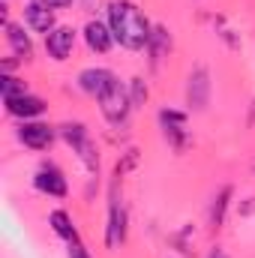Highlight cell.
<instances>
[{"mask_svg":"<svg viewBox=\"0 0 255 258\" xmlns=\"http://www.w3.org/2000/svg\"><path fill=\"white\" fill-rule=\"evenodd\" d=\"M108 27L114 33V42H120L123 48H147L153 27L147 24V18L141 15V9L129 0H114L108 3Z\"/></svg>","mask_w":255,"mask_h":258,"instance_id":"obj_1","label":"cell"},{"mask_svg":"<svg viewBox=\"0 0 255 258\" xmlns=\"http://www.w3.org/2000/svg\"><path fill=\"white\" fill-rule=\"evenodd\" d=\"M99 108H102V114H105L108 123H126V114H129V108H132V99H129L126 87L120 81H114L99 96Z\"/></svg>","mask_w":255,"mask_h":258,"instance_id":"obj_2","label":"cell"},{"mask_svg":"<svg viewBox=\"0 0 255 258\" xmlns=\"http://www.w3.org/2000/svg\"><path fill=\"white\" fill-rule=\"evenodd\" d=\"M186 102H189L195 111H204L207 102H210V72L204 66H195L189 75V84H186Z\"/></svg>","mask_w":255,"mask_h":258,"instance_id":"obj_3","label":"cell"},{"mask_svg":"<svg viewBox=\"0 0 255 258\" xmlns=\"http://www.w3.org/2000/svg\"><path fill=\"white\" fill-rule=\"evenodd\" d=\"M159 120H162L165 138L171 141V147H174V150H183V147H186V114L165 108V111H159Z\"/></svg>","mask_w":255,"mask_h":258,"instance_id":"obj_4","label":"cell"},{"mask_svg":"<svg viewBox=\"0 0 255 258\" xmlns=\"http://www.w3.org/2000/svg\"><path fill=\"white\" fill-rule=\"evenodd\" d=\"M72 45H75V30L72 27H54L51 33H45V51L54 60H66L72 54Z\"/></svg>","mask_w":255,"mask_h":258,"instance_id":"obj_5","label":"cell"},{"mask_svg":"<svg viewBox=\"0 0 255 258\" xmlns=\"http://www.w3.org/2000/svg\"><path fill=\"white\" fill-rule=\"evenodd\" d=\"M117 78H114V72L111 69H84L81 75H78V87L84 90V93H90V96H102L111 84H114Z\"/></svg>","mask_w":255,"mask_h":258,"instance_id":"obj_6","label":"cell"},{"mask_svg":"<svg viewBox=\"0 0 255 258\" xmlns=\"http://www.w3.org/2000/svg\"><path fill=\"white\" fill-rule=\"evenodd\" d=\"M126 237V210H123V201L117 195H111V216H108V237L105 243L111 249H117Z\"/></svg>","mask_w":255,"mask_h":258,"instance_id":"obj_7","label":"cell"},{"mask_svg":"<svg viewBox=\"0 0 255 258\" xmlns=\"http://www.w3.org/2000/svg\"><path fill=\"white\" fill-rule=\"evenodd\" d=\"M33 186H36L39 192H48V195H54V198H63L66 195V177L54 168V165H42V168L36 171V177H33Z\"/></svg>","mask_w":255,"mask_h":258,"instance_id":"obj_8","label":"cell"},{"mask_svg":"<svg viewBox=\"0 0 255 258\" xmlns=\"http://www.w3.org/2000/svg\"><path fill=\"white\" fill-rule=\"evenodd\" d=\"M3 105H6V111L12 114V117H39L42 111H45V102L39 99V96H30V93H21V96H12V99H3Z\"/></svg>","mask_w":255,"mask_h":258,"instance_id":"obj_9","label":"cell"},{"mask_svg":"<svg viewBox=\"0 0 255 258\" xmlns=\"http://www.w3.org/2000/svg\"><path fill=\"white\" fill-rule=\"evenodd\" d=\"M18 138H21L27 147H33V150H45V147L54 141V129L45 126V123H30V120H24L21 129H18Z\"/></svg>","mask_w":255,"mask_h":258,"instance_id":"obj_10","label":"cell"},{"mask_svg":"<svg viewBox=\"0 0 255 258\" xmlns=\"http://www.w3.org/2000/svg\"><path fill=\"white\" fill-rule=\"evenodd\" d=\"M24 18L36 33H51L54 30V9H48L42 0H33L24 6Z\"/></svg>","mask_w":255,"mask_h":258,"instance_id":"obj_11","label":"cell"},{"mask_svg":"<svg viewBox=\"0 0 255 258\" xmlns=\"http://www.w3.org/2000/svg\"><path fill=\"white\" fill-rule=\"evenodd\" d=\"M84 42H87L90 51L105 54V51L114 45V33H111V27H105L102 21H87V27H84Z\"/></svg>","mask_w":255,"mask_h":258,"instance_id":"obj_12","label":"cell"},{"mask_svg":"<svg viewBox=\"0 0 255 258\" xmlns=\"http://www.w3.org/2000/svg\"><path fill=\"white\" fill-rule=\"evenodd\" d=\"M3 27H6V39H9L12 51H15L21 60H30L33 45H30V36L24 33V27H18V24H12V21H3Z\"/></svg>","mask_w":255,"mask_h":258,"instance_id":"obj_13","label":"cell"},{"mask_svg":"<svg viewBox=\"0 0 255 258\" xmlns=\"http://www.w3.org/2000/svg\"><path fill=\"white\" fill-rule=\"evenodd\" d=\"M147 51H150V60H153V66L165 57V51H168V33H165V27H153L150 42H147Z\"/></svg>","mask_w":255,"mask_h":258,"instance_id":"obj_14","label":"cell"},{"mask_svg":"<svg viewBox=\"0 0 255 258\" xmlns=\"http://www.w3.org/2000/svg\"><path fill=\"white\" fill-rule=\"evenodd\" d=\"M48 222H51V228L63 237L66 243H72V240H78V234H75V225H72V219H69V213L63 210H54L51 216H48Z\"/></svg>","mask_w":255,"mask_h":258,"instance_id":"obj_15","label":"cell"},{"mask_svg":"<svg viewBox=\"0 0 255 258\" xmlns=\"http://www.w3.org/2000/svg\"><path fill=\"white\" fill-rule=\"evenodd\" d=\"M228 198H231V186H222L219 195L213 198V210H210V222H213V228L222 225V219H225V207H228Z\"/></svg>","mask_w":255,"mask_h":258,"instance_id":"obj_16","label":"cell"},{"mask_svg":"<svg viewBox=\"0 0 255 258\" xmlns=\"http://www.w3.org/2000/svg\"><path fill=\"white\" fill-rule=\"evenodd\" d=\"M75 150H78V156L84 159V165H87L90 171H96V168H99V156H96V147H93V141H90V138H87V141H81Z\"/></svg>","mask_w":255,"mask_h":258,"instance_id":"obj_17","label":"cell"},{"mask_svg":"<svg viewBox=\"0 0 255 258\" xmlns=\"http://www.w3.org/2000/svg\"><path fill=\"white\" fill-rule=\"evenodd\" d=\"M60 132H63V138L72 144V147H78L81 141H87V129H84V123H63Z\"/></svg>","mask_w":255,"mask_h":258,"instance_id":"obj_18","label":"cell"},{"mask_svg":"<svg viewBox=\"0 0 255 258\" xmlns=\"http://www.w3.org/2000/svg\"><path fill=\"white\" fill-rule=\"evenodd\" d=\"M0 90H3V99H12V96L27 93V90H24V84H21L18 78H12V75H0Z\"/></svg>","mask_w":255,"mask_h":258,"instance_id":"obj_19","label":"cell"},{"mask_svg":"<svg viewBox=\"0 0 255 258\" xmlns=\"http://www.w3.org/2000/svg\"><path fill=\"white\" fill-rule=\"evenodd\" d=\"M129 99H132V105H144L147 102V87H144L141 78H132L129 81Z\"/></svg>","mask_w":255,"mask_h":258,"instance_id":"obj_20","label":"cell"},{"mask_svg":"<svg viewBox=\"0 0 255 258\" xmlns=\"http://www.w3.org/2000/svg\"><path fill=\"white\" fill-rule=\"evenodd\" d=\"M69 258H90V255H87V249H84L78 240H72V243H69Z\"/></svg>","mask_w":255,"mask_h":258,"instance_id":"obj_21","label":"cell"},{"mask_svg":"<svg viewBox=\"0 0 255 258\" xmlns=\"http://www.w3.org/2000/svg\"><path fill=\"white\" fill-rule=\"evenodd\" d=\"M48 9H66V6H72V0H42Z\"/></svg>","mask_w":255,"mask_h":258,"instance_id":"obj_22","label":"cell"},{"mask_svg":"<svg viewBox=\"0 0 255 258\" xmlns=\"http://www.w3.org/2000/svg\"><path fill=\"white\" fill-rule=\"evenodd\" d=\"M246 213H255V198H249V204L240 207V216H246Z\"/></svg>","mask_w":255,"mask_h":258,"instance_id":"obj_23","label":"cell"},{"mask_svg":"<svg viewBox=\"0 0 255 258\" xmlns=\"http://www.w3.org/2000/svg\"><path fill=\"white\" fill-rule=\"evenodd\" d=\"M249 126H255V105H252V114H249Z\"/></svg>","mask_w":255,"mask_h":258,"instance_id":"obj_24","label":"cell"},{"mask_svg":"<svg viewBox=\"0 0 255 258\" xmlns=\"http://www.w3.org/2000/svg\"><path fill=\"white\" fill-rule=\"evenodd\" d=\"M210 258H225V255H222V252H213V255H210Z\"/></svg>","mask_w":255,"mask_h":258,"instance_id":"obj_25","label":"cell"}]
</instances>
